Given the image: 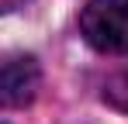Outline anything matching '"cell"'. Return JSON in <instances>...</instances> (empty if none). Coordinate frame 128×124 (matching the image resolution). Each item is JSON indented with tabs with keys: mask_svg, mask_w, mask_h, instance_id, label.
Masks as SVG:
<instances>
[{
	"mask_svg": "<svg viewBox=\"0 0 128 124\" xmlns=\"http://www.w3.org/2000/svg\"><path fill=\"white\" fill-rule=\"evenodd\" d=\"M80 31L97 52H128V0H86Z\"/></svg>",
	"mask_w": 128,
	"mask_h": 124,
	"instance_id": "cell-1",
	"label": "cell"
},
{
	"mask_svg": "<svg viewBox=\"0 0 128 124\" xmlns=\"http://www.w3.org/2000/svg\"><path fill=\"white\" fill-rule=\"evenodd\" d=\"M42 69L31 55H10L0 62V107H28L38 97Z\"/></svg>",
	"mask_w": 128,
	"mask_h": 124,
	"instance_id": "cell-2",
	"label": "cell"
},
{
	"mask_svg": "<svg viewBox=\"0 0 128 124\" xmlns=\"http://www.w3.org/2000/svg\"><path fill=\"white\" fill-rule=\"evenodd\" d=\"M28 0H0V14H7V10H18V7H24Z\"/></svg>",
	"mask_w": 128,
	"mask_h": 124,
	"instance_id": "cell-3",
	"label": "cell"
}]
</instances>
